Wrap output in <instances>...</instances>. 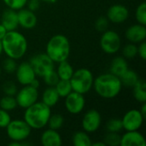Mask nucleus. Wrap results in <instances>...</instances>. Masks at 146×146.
Returning a JSON list of instances; mask_svg holds the SVG:
<instances>
[{"instance_id": "1", "label": "nucleus", "mask_w": 146, "mask_h": 146, "mask_svg": "<svg viewBox=\"0 0 146 146\" xmlns=\"http://www.w3.org/2000/svg\"><path fill=\"white\" fill-rule=\"evenodd\" d=\"M3 51L8 57L19 60L27 50V40L25 36L16 30L9 31L3 38Z\"/></svg>"}, {"instance_id": "2", "label": "nucleus", "mask_w": 146, "mask_h": 146, "mask_svg": "<svg viewBox=\"0 0 146 146\" xmlns=\"http://www.w3.org/2000/svg\"><path fill=\"white\" fill-rule=\"evenodd\" d=\"M92 87L99 97L105 99H112L119 95L122 85L119 77L111 73H106L94 79Z\"/></svg>"}, {"instance_id": "3", "label": "nucleus", "mask_w": 146, "mask_h": 146, "mask_svg": "<svg viewBox=\"0 0 146 146\" xmlns=\"http://www.w3.org/2000/svg\"><path fill=\"white\" fill-rule=\"evenodd\" d=\"M51 115L50 108L43 102H36L25 109L23 119L32 129H42L47 126Z\"/></svg>"}, {"instance_id": "4", "label": "nucleus", "mask_w": 146, "mask_h": 146, "mask_svg": "<svg viewBox=\"0 0 146 146\" xmlns=\"http://www.w3.org/2000/svg\"><path fill=\"white\" fill-rule=\"evenodd\" d=\"M70 50L71 46L68 38L63 34H56L47 42L45 53L54 62L59 63L68 60Z\"/></svg>"}, {"instance_id": "5", "label": "nucleus", "mask_w": 146, "mask_h": 146, "mask_svg": "<svg viewBox=\"0 0 146 146\" xmlns=\"http://www.w3.org/2000/svg\"><path fill=\"white\" fill-rule=\"evenodd\" d=\"M72 90L80 94L88 93L93 86V74L87 68H81L75 71L69 80Z\"/></svg>"}, {"instance_id": "6", "label": "nucleus", "mask_w": 146, "mask_h": 146, "mask_svg": "<svg viewBox=\"0 0 146 146\" xmlns=\"http://www.w3.org/2000/svg\"><path fill=\"white\" fill-rule=\"evenodd\" d=\"M7 136L11 141H25L31 134L32 128L24 120H11L5 127Z\"/></svg>"}, {"instance_id": "7", "label": "nucleus", "mask_w": 146, "mask_h": 146, "mask_svg": "<svg viewBox=\"0 0 146 146\" xmlns=\"http://www.w3.org/2000/svg\"><path fill=\"white\" fill-rule=\"evenodd\" d=\"M100 46L104 52L109 55L115 54L121 49V39L120 35L113 30H106L100 38Z\"/></svg>"}, {"instance_id": "8", "label": "nucleus", "mask_w": 146, "mask_h": 146, "mask_svg": "<svg viewBox=\"0 0 146 146\" xmlns=\"http://www.w3.org/2000/svg\"><path fill=\"white\" fill-rule=\"evenodd\" d=\"M29 62L33 67L36 76L42 78L55 68V62L46 55V53H39L33 56Z\"/></svg>"}, {"instance_id": "9", "label": "nucleus", "mask_w": 146, "mask_h": 146, "mask_svg": "<svg viewBox=\"0 0 146 146\" xmlns=\"http://www.w3.org/2000/svg\"><path fill=\"white\" fill-rule=\"evenodd\" d=\"M15 95L17 106L24 110L36 103L38 98V89L31 86L30 85L23 86L20 91H17Z\"/></svg>"}, {"instance_id": "10", "label": "nucleus", "mask_w": 146, "mask_h": 146, "mask_svg": "<svg viewBox=\"0 0 146 146\" xmlns=\"http://www.w3.org/2000/svg\"><path fill=\"white\" fill-rule=\"evenodd\" d=\"M144 120L145 119L139 110H130L121 119L122 127L126 131L139 130L142 127Z\"/></svg>"}, {"instance_id": "11", "label": "nucleus", "mask_w": 146, "mask_h": 146, "mask_svg": "<svg viewBox=\"0 0 146 146\" xmlns=\"http://www.w3.org/2000/svg\"><path fill=\"white\" fill-rule=\"evenodd\" d=\"M86 99L83 94L72 91L65 98V108L71 115H78L81 113L85 108Z\"/></svg>"}, {"instance_id": "12", "label": "nucleus", "mask_w": 146, "mask_h": 146, "mask_svg": "<svg viewBox=\"0 0 146 146\" xmlns=\"http://www.w3.org/2000/svg\"><path fill=\"white\" fill-rule=\"evenodd\" d=\"M102 123V117L100 113L96 110H88L83 116L81 126L85 132L92 133L98 130Z\"/></svg>"}, {"instance_id": "13", "label": "nucleus", "mask_w": 146, "mask_h": 146, "mask_svg": "<svg viewBox=\"0 0 146 146\" xmlns=\"http://www.w3.org/2000/svg\"><path fill=\"white\" fill-rule=\"evenodd\" d=\"M15 73L18 83L22 86L29 85L36 78V74L29 62H23L19 64Z\"/></svg>"}, {"instance_id": "14", "label": "nucleus", "mask_w": 146, "mask_h": 146, "mask_svg": "<svg viewBox=\"0 0 146 146\" xmlns=\"http://www.w3.org/2000/svg\"><path fill=\"white\" fill-rule=\"evenodd\" d=\"M129 17L128 9L122 4H114L110 6L107 11V18L109 21L115 24L125 22Z\"/></svg>"}, {"instance_id": "15", "label": "nucleus", "mask_w": 146, "mask_h": 146, "mask_svg": "<svg viewBox=\"0 0 146 146\" xmlns=\"http://www.w3.org/2000/svg\"><path fill=\"white\" fill-rule=\"evenodd\" d=\"M126 38L133 44H139L146 38V27L139 23L130 26L125 33Z\"/></svg>"}, {"instance_id": "16", "label": "nucleus", "mask_w": 146, "mask_h": 146, "mask_svg": "<svg viewBox=\"0 0 146 146\" xmlns=\"http://www.w3.org/2000/svg\"><path fill=\"white\" fill-rule=\"evenodd\" d=\"M17 16L19 26H21L22 28L32 29L37 25L38 19L35 13L28 9L22 8L17 10Z\"/></svg>"}, {"instance_id": "17", "label": "nucleus", "mask_w": 146, "mask_h": 146, "mask_svg": "<svg viewBox=\"0 0 146 146\" xmlns=\"http://www.w3.org/2000/svg\"><path fill=\"white\" fill-rule=\"evenodd\" d=\"M121 146H145V137L138 130L127 131L121 139Z\"/></svg>"}, {"instance_id": "18", "label": "nucleus", "mask_w": 146, "mask_h": 146, "mask_svg": "<svg viewBox=\"0 0 146 146\" xmlns=\"http://www.w3.org/2000/svg\"><path fill=\"white\" fill-rule=\"evenodd\" d=\"M1 24L5 27L8 32L16 30V28L19 27L17 11L9 8L5 9L2 14Z\"/></svg>"}, {"instance_id": "19", "label": "nucleus", "mask_w": 146, "mask_h": 146, "mask_svg": "<svg viewBox=\"0 0 146 146\" xmlns=\"http://www.w3.org/2000/svg\"><path fill=\"white\" fill-rule=\"evenodd\" d=\"M41 145L44 146H61L62 140L61 135L57 133V130L47 129L44 130L40 137Z\"/></svg>"}, {"instance_id": "20", "label": "nucleus", "mask_w": 146, "mask_h": 146, "mask_svg": "<svg viewBox=\"0 0 146 146\" xmlns=\"http://www.w3.org/2000/svg\"><path fill=\"white\" fill-rule=\"evenodd\" d=\"M127 69L128 64L127 59L123 56H116L112 60L110 63V73L120 78Z\"/></svg>"}, {"instance_id": "21", "label": "nucleus", "mask_w": 146, "mask_h": 146, "mask_svg": "<svg viewBox=\"0 0 146 146\" xmlns=\"http://www.w3.org/2000/svg\"><path fill=\"white\" fill-rule=\"evenodd\" d=\"M59 99H60V97L57 94L55 87L49 86L43 92V94H42V101L41 102H43L48 107L52 108L58 103Z\"/></svg>"}, {"instance_id": "22", "label": "nucleus", "mask_w": 146, "mask_h": 146, "mask_svg": "<svg viewBox=\"0 0 146 146\" xmlns=\"http://www.w3.org/2000/svg\"><path fill=\"white\" fill-rule=\"evenodd\" d=\"M133 97L136 101L143 104L146 102V83L143 79H139L133 86Z\"/></svg>"}, {"instance_id": "23", "label": "nucleus", "mask_w": 146, "mask_h": 146, "mask_svg": "<svg viewBox=\"0 0 146 146\" xmlns=\"http://www.w3.org/2000/svg\"><path fill=\"white\" fill-rule=\"evenodd\" d=\"M74 70L73 67L71 66V64L67 60L62 61V62L58 63L56 73H57L60 80H69L70 78L72 77L73 74H74Z\"/></svg>"}, {"instance_id": "24", "label": "nucleus", "mask_w": 146, "mask_h": 146, "mask_svg": "<svg viewBox=\"0 0 146 146\" xmlns=\"http://www.w3.org/2000/svg\"><path fill=\"white\" fill-rule=\"evenodd\" d=\"M140 78L139 77L136 71L129 69V68L120 77L122 86H124L129 87V88H133V86L137 83V81Z\"/></svg>"}, {"instance_id": "25", "label": "nucleus", "mask_w": 146, "mask_h": 146, "mask_svg": "<svg viewBox=\"0 0 146 146\" xmlns=\"http://www.w3.org/2000/svg\"><path fill=\"white\" fill-rule=\"evenodd\" d=\"M72 140L74 146H91L92 143L88 133L85 131L75 132L73 135Z\"/></svg>"}, {"instance_id": "26", "label": "nucleus", "mask_w": 146, "mask_h": 146, "mask_svg": "<svg viewBox=\"0 0 146 146\" xmlns=\"http://www.w3.org/2000/svg\"><path fill=\"white\" fill-rule=\"evenodd\" d=\"M54 87L60 98H66L73 91L70 81L66 80H59Z\"/></svg>"}, {"instance_id": "27", "label": "nucleus", "mask_w": 146, "mask_h": 146, "mask_svg": "<svg viewBox=\"0 0 146 146\" xmlns=\"http://www.w3.org/2000/svg\"><path fill=\"white\" fill-rule=\"evenodd\" d=\"M17 107V103L15 96L5 95L0 99V109L8 112L14 110Z\"/></svg>"}, {"instance_id": "28", "label": "nucleus", "mask_w": 146, "mask_h": 146, "mask_svg": "<svg viewBox=\"0 0 146 146\" xmlns=\"http://www.w3.org/2000/svg\"><path fill=\"white\" fill-rule=\"evenodd\" d=\"M63 123H64L63 116L60 114H54V115H50L48 120L47 126L50 129L59 130L63 126Z\"/></svg>"}, {"instance_id": "29", "label": "nucleus", "mask_w": 146, "mask_h": 146, "mask_svg": "<svg viewBox=\"0 0 146 146\" xmlns=\"http://www.w3.org/2000/svg\"><path fill=\"white\" fill-rule=\"evenodd\" d=\"M121 136L118 133L108 132L104 137V143L105 145L109 146H119L121 145Z\"/></svg>"}, {"instance_id": "30", "label": "nucleus", "mask_w": 146, "mask_h": 146, "mask_svg": "<svg viewBox=\"0 0 146 146\" xmlns=\"http://www.w3.org/2000/svg\"><path fill=\"white\" fill-rule=\"evenodd\" d=\"M122 55L126 59H133L136 57L138 55V46L133 43L126 44L122 49Z\"/></svg>"}, {"instance_id": "31", "label": "nucleus", "mask_w": 146, "mask_h": 146, "mask_svg": "<svg viewBox=\"0 0 146 146\" xmlns=\"http://www.w3.org/2000/svg\"><path fill=\"white\" fill-rule=\"evenodd\" d=\"M106 129L108 132H113V133L121 132L123 129L121 119H118V118L110 119L106 123Z\"/></svg>"}, {"instance_id": "32", "label": "nucleus", "mask_w": 146, "mask_h": 146, "mask_svg": "<svg viewBox=\"0 0 146 146\" xmlns=\"http://www.w3.org/2000/svg\"><path fill=\"white\" fill-rule=\"evenodd\" d=\"M135 18L138 23L141 25H146V3L145 2L141 3L136 9Z\"/></svg>"}, {"instance_id": "33", "label": "nucleus", "mask_w": 146, "mask_h": 146, "mask_svg": "<svg viewBox=\"0 0 146 146\" xmlns=\"http://www.w3.org/2000/svg\"><path fill=\"white\" fill-rule=\"evenodd\" d=\"M17 66L18 65L16 63V60L10 58V57L5 58L3 62V68L7 74L15 73L17 68Z\"/></svg>"}, {"instance_id": "34", "label": "nucleus", "mask_w": 146, "mask_h": 146, "mask_svg": "<svg viewBox=\"0 0 146 146\" xmlns=\"http://www.w3.org/2000/svg\"><path fill=\"white\" fill-rule=\"evenodd\" d=\"M43 78H44V83L48 86H53V87L56 85V83L60 80L59 77H58V74H57L56 71H55V69L49 72L48 74H46Z\"/></svg>"}, {"instance_id": "35", "label": "nucleus", "mask_w": 146, "mask_h": 146, "mask_svg": "<svg viewBox=\"0 0 146 146\" xmlns=\"http://www.w3.org/2000/svg\"><path fill=\"white\" fill-rule=\"evenodd\" d=\"M3 2L9 9L17 11L27 5V0H3Z\"/></svg>"}, {"instance_id": "36", "label": "nucleus", "mask_w": 146, "mask_h": 146, "mask_svg": "<svg viewBox=\"0 0 146 146\" xmlns=\"http://www.w3.org/2000/svg\"><path fill=\"white\" fill-rule=\"evenodd\" d=\"M109 20L105 16H100L98 17L95 21V28L97 31L104 33L106 31L109 27Z\"/></svg>"}, {"instance_id": "37", "label": "nucleus", "mask_w": 146, "mask_h": 146, "mask_svg": "<svg viewBox=\"0 0 146 146\" xmlns=\"http://www.w3.org/2000/svg\"><path fill=\"white\" fill-rule=\"evenodd\" d=\"M3 91L5 95L15 96L17 92V87L15 84L12 81H7L3 86Z\"/></svg>"}, {"instance_id": "38", "label": "nucleus", "mask_w": 146, "mask_h": 146, "mask_svg": "<svg viewBox=\"0 0 146 146\" xmlns=\"http://www.w3.org/2000/svg\"><path fill=\"white\" fill-rule=\"evenodd\" d=\"M11 121L9 113L6 110L0 109V128H5Z\"/></svg>"}, {"instance_id": "39", "label": "nucleus", "mask_w": 146, "mask_h": 146, "mask_svg": "<svg viewBox=\"0 0 146 146\" xmlns=\"http://www.w3.org/2000/svg\"><path fill=\"white\" fill-rule=\"evenodd\" d=\"M27 5L28 9L35 12L40 7V0H27Z\"/></svg>"}, {"instance_id": "40", "label": "nucleus", "mask_w": 146, "mask_h": 146, "mask_svg": "<svg viewBox=\"0 0 146 146\" xmlns=\"http://www.w3.org/2000/svg\"><path fill=\"white\" fill-rule=\"evenodd\" d=\"M138 55L141 57L142 60L146 59V43L145 41H143L139 43V45L138 46Z\"/></svg>"}, {"instance_id": "41", "label": "nucleus", "mask_w": 146, "mask_h": 146, "mask_svg": "<svg viewBox=\"0 0 146 146\" xmlns=\"http://www.w3.org/2000/svg\"><path fill=\"white\" fill-rule=\"evenodd\" d=\"M7 30L5 29V27L0 23V40H2L3 39V38L5 36V34L7 33Z\"/></svg>"}, {"instance_id": "42", "label": "nucleus", "mask_w": 146, "mask_h": 146, "mask_svg": "<svg viewBox=\"0 0 146 146\" xmlns=\"http://www.w3.org/2000/svg\"><path fill=\"white\" fill-rule=\"evenodd\" d=\"M139 111H140V113H141L142 116L144 117V119H145L146 118V104L145 103H143V104H142V107H141V109L139 110Z\"/></svg>"}, {"instance_id": "43", "label": "nucleus", "mask_w": 146, "mask_h": 146, "mask_svg": "<svg viewBox=\"0 0 146 146\" xmlns=\"http://www.w3.org/2000/svg\"><path fill=\"white\" fill-rule=\"evenodd\" d=\"M31 86H33V87H34V88H36V89H38V87H39V81L35 78L30 84H29Z\"/></svg>"}, {"instance_id": "44", "label": "nucleus", "mask_w": 146, "mask_h": 146, "mask_svg": "<svg viewBox=\"0 0 146 146\" xmlns=\"http://www.w3.org/2000/svg\"><path fill=\"white\" fill-rule=\"evenodd\" d=\"M9 146H22V142H18V141H11L9 143Z\"/></svg>"}, {"instance_id": "45", "label": "nucleus", "mask_w": 146, "mask_h": 146, "mask_svg": "<svg viewBox=\"0 0 146 146\" xmlns=\"http://www.w3.org/2000/svg\"><path fill=\"white\" fill-rule=\"evenodd\" d=\"M92 146H105V144L103 142H96V143H92Z\"/></svg>"}, {"instance_id": "46", "label": "nucleus", "mask_w": 146, "mask_h": 146, "mask_svg": "<svg viewBox=\"0 0 146 146\" xmlns=\"http://www.w3.org/2000/svg\"><path fill=\"white\" fill-rule=\"evenodd\" d=\"M42 2H44L46 3H55L57 0H40Z\"/></svg>"}, {"instance_id": "47", "label": "nucleus", "mask_w": 146, "mask_h": 146, "mask_svg": "<svg viewBox=\"0 0 146 146\" xmlns=\"http://www.w3.org/2000/svg\"><path fill=\"white\" fill-rule=\"evenodd\" d=\"M3 53V45H2V41L0 40V55Z\"/></svg>"}, {"instance_id": "48", "label": "nucleus", "mask_w": 146, "mask_h": 146, "mask_svg": "<svg viewBox=\"0 0 146 146\" xmlns=\"http://www.w3.org/2000/svg\"><path fill=\"white\" fill-rule=\"evenodd\" d=\"M1 74H2V69H1V67H0V76H1Z\"/></svg>"}]
</instances>
